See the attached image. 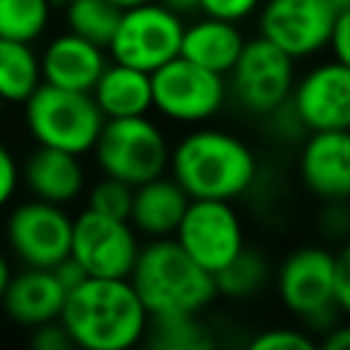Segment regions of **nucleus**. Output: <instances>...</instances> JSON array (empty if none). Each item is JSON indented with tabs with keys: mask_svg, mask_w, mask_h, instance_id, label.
<instances>
[{
	"mask_svg": "<svg viewBox=\"0 0 350 350\" xmlns=\"http://www.w3.org/2000/svg\"><path fill=\"white\" fill-rule=\"evenodd\" d=\"M170 175L191 200L235 202L257 186L260 159L243 137L205 123L172 142Z\"/></svg>",
	"mask_w": 350,
	"mask_h": 350,
	"instance_id": "f257e3e1",
	"label": "nucleus"
},
{
	"mask_svg": "<svg viewBox=\"0 0 350 350\" xmlns=\"http://www.w3.org/2000/svg\"><path fill=\"white\" fill-rule=\"evenodd\" d=\"M60 320L74 347L85 350H129L150 328V312L129 276H85L68 290Z\"/></svg>",
	"mask_w": 350,
	"mask_h": 350,
	"instance_id": "f03ea898",
	"label": "nucleus"
},
{
	"mask_svg": "<svg viewBox=\"0 0 350 350\" xmlns=\"http://www.w3.org/2000/svg\"><path fill=\"white\" fill-rule=\"evenodd\" d=\"M129 279L150 317L205 314L219 298L216 276L205 271L175 241V235L148 238Z\"/></svg>",
	"mask_w": 350,
	"mask_h": 350,
	"instance_id": "7ed1b4c3",
	"label": "nucleus"
},
{
	"mask_svg": "<svg viewBox=\"0 0 350 350\" xmlns=\"http://www.w3.org/2000/svg\"><path fill=\"white\" fill-rule=\"evenodd\" d=\"M334 252L323 243H304L287 252L276 271L273 287L284 312L304 323L309 334L320 336L339 323L342 312L336 306L334 290Z\"/></svg>",
	"mask_w": 350,
	"mask_h": 350,
	"instance_id": "20e7f679",
	"label": "nucleus"
},
{
	"mask_svg": "<svg viewBox=\"0 0 350 350\" xmlns=\"http://www.w3.org/2000/svg\"><path fill=\"white\" fill-rule=\"evenodd\" d=\"M22 123L27 137L38 145L90 156L107 118L98 109L93 93L44 82L22 104Z\"/></svg>",
	"mask_w": 350,
	"mask_h": 350,
	"instance_id": "39448f33",
	"label": "nucleus"
},
{
	"mask_svg": "<svg viewBox=\"0 0 350 350\" xmlns=\"http://www.w3.org/2000/svg\"><path fill=\"white\" fill-rule=\"evenodd\" d=\"M90 156L101 175L139 186L170 172L172 142L150 115L115 118L104 123Z\"/></svg>",
	"mask_w": 350,
	"mask_h": 350,
	"instance_id": "423d86ee",
	"label": "nucleus"
},
{
	"mask_svg": "<svg viewBox=\"0 0 350 350\" xmlns=\"http://www.w3.org/2000/svg\"><path fill=\"white\" fill-rule=\"evenodd\" d=\"M227 98V77L183 55L153 71V112L175 126L191 129L211 123L224 109Z\"/></svg>",
	"mask_w": 350,
	"mask_h": 350,
	"instance_id": "0eeeda50",
	"label": "nucleus"
},
{
	"mask_svg": "<svg viewBox=\"0 0 350 350\" xmlns=\"http://www.w3.org/2000/svg\"><path fill=\"white\" fill-rule=\"evenodd\" d=\"M74 216L66 205L38 197L11 202L3 216V243L14 262L33 268H57L71 257Z\"/></svg>",
	"mask_w": 350,
	"mask_h": 350,
	"instance_id": "6e6552de",
	"label": "nucleus"
},
{
	"mask_svg": "<svg viewBox=\"0 0 350 350\" xmlns=\"http://www.w3.org/2000/svg\"><path fill=\"white\" fill-rule=\"evenodd\" d=\"M295 57L262 36L246 38L243 52L227 74L230 98L252 118H271L290 104L295 88Z\"/></svg>",
	"mask_w": 350,
	"mask_h": 350,
	"instance_id": "1a4fd4ad",
	"label": "nucleus"
},
{
	"mask_svg": "<svg viewBox=\"0 0 350 350\" xmlns=\"http://www.w3.org/2000/svg\"><path fill=\"white\" fill-rule=\"evenodd\" d=\"M186 19L161 0H150L120 14L109 41V57L142 71H156L180 55Z\"/></svg>",
	"mask_w": 350,
	"mask_h": 350,
	"instance_id": "9d476101",
	"label": "nucleus"
},
{
	"mask_svg": "<svg viewBox=\"0 0 350 350\" xmlns=\"http://www.w3.org/2000/svg\"><path fill=\"white\" fill-rule=\"evenodd\" d=\"M142 235L129 219L107 216L82 208L74 216L71 257L82 265L88 276H131L134 262L142 249Z\"/></svg>",
	"mask_w": 350,
	"mask_h": 350,
	"instance_id": "9b49d317",
	"label": "nucleus"
},
{
	"mask_svg": "<svg viewBox=\"0 0 350 350\" xmlns=\"http://www.w3.org/2000/svg\"><path fill=\"white\" fill-rule=\"evenodd\" d=\"M175 241L211 273H219L246 249L243 219L230 200H191Z\"/></svg>",
	"mask_w": 350,
	"mask_h": 350,
	"instance_id": "f8f14e48",
	"label": "nucleus"
},
{
	"mask_svg": "<svg viewBox=\"0 0 350 350\" xmlns=\"http://www.w3.org/2000/svg\"><path fill=\"white\" fill-rule=\"evenodd\" d=\"M336 11L328 0H265L257 11V36L295 60L328 49Z\"/></svg>",
	"mask_w": 350,
	"mask_h": 350,
	"instance_id": "ddd939ff",
	"label": "nucleus"
},
{
	"mask_svg": "<svg viewBox=\"0 0 350 350\" xmlns=\"http://www.w3.org/2000/svg\"><path fill=\"white\" fill-rule=\"evenodd\" d=\"M290 109L304 131L350 129V68L339 60H320L293 88Z\"/></svg>",
	"mask_w": 350,
	"mask_h": 350,
	"instance_id": "4468645a",
	"label": "nucleus"
},
{
	"mask_svg": "<svg viewBox=\"0 0 350 350\" xmlns=\"http://www.w3.org/2000/svg\"><path fill=\"white\" fill-rule=\"evenodd\" d=\"M295 167L301 186L317 202L350 200V129L306 131Z\"/></svg>",
	"mask_w": 350,
	"mask_h": 350,
	"instance_id": "2eb2a0df",
	"label": "nucleus"
},
{
	"mask_svg": "<svg viewBox=\"0 0 350 350\" xmlns=\"http://www.w3.org/2000/svg\"><path fill=\"white\" fill-rule=\"evenodd\" d=\"M85 156L38 145L19 159V180L27 197H38L55 205H74L88 191V167Z\"/></svg>",
	"mask_w": 350,
	"mask_h": 350,
	"instance_id": "dca6fc26",
	"label": "nucleus"
},
{
	"mask_svg": "<svg viewBox=\"0 0 350 350\" xmlns=\"http://www.w3.org/2000/svg\"><path fill=\"white\" fill-rule=\"evenodd\" d=\"M66 295H68V287L63 284L55 268L19 265L11 276V284L3 295L0 309L14 325L33 331L44 323L60 320Z\"/></svg>",
	"mask_w": 350,
	"mask_h": 350,
	"instance_id": "f3484780",
	"label": "nucleus"
},
{
	"mask_svg": "<svg viewBox=\"0 0 350 350\" xmlns=\"http://www.w3.org/2000/svg\"><path fill=\"white\" fill-rule=\"evenodd\" d=\"M109 49L101 44H93L71 30L55 33L41 46V71L44 82L68 88V90H85L90 93L109 66Z\"/></svg>",
	"mask_w": 350,
	"mask_h": 350,
	"instance_id": "a211bd4d",
	"label": "nucleus"
},
{
	"mask_svg": "<svg viewBox=\"0 0 350 350\" xmlns=\"http://www.w3.org/2000/svg\"><path fill=\"white\" fill-rule=\"evenodd\" d=\"M191 197L189 191L167 172L148 183L134 186V202L129 221L137 227V232L148 238H170L175 235Z\"/></svg>",
	"mask_w": 350,
	"mask_h": 350,
	"instance_id": "6ab92c4d",
	"label": "nucleus"
},
{
	"mask_svg": "<svg viewBox=\"0 0 350 350\" xmlns=\"http://www.w3.org/2000/svg\"><path fill=\"white\" fill-rule=\"evenodd\" d=\"M243 44H246V36L238 22L200 14L191 22H186L180 55L227 77L238 63Z\"/></svg>",
	"mask_w": 350,
	"mask_h": 350,
	"instance_id": "aec40b11",
	"label": "nucleus"
},
{
	"mask_svg": "<svg viewBox=\"0 0 350 350\" xmlns=\"http://www.w3.org/2000/svg\"><path fill=\"white\" fill-rule=\"evenodd\" d=\"M90 93L107 120L153 112V74L118 60H109Z\"/></svg>",
	"mask_w": 350,
	"mask_h": 350,
	"instance_id": "412c9836",
	"label": "nucleus"
},
{
	"mask_svg": "<svg viewBox=\"0 0 350 350\" xmlns=\"http://www.w3.org/2000/svg\"><path fill=\"white\" fill-rule=\"evenodd\" d=\"M44 85L41 52L30 41L0 38V96L8 104H25Z\"/></svg>",
	"mask_w": 350,
	"mask_h": 350,
	"instance_id": "4be33fe9",
	"label": "nucleus"
},
{
	"mask_svg": "<svg viewBox=\"0 0 350 350\" xmlns=\"http://www.w3.org/2000/svg\"><path fill=\"white\" fill-rule=\"evenodd\" d=\"M213 276H216L219 295L232 298V301H243V298H252L268 287V282L273 279V268H271V260L260 249L246 246L230 265H224Z\"/></svg>",
	"mask_w": 350,
	"mask_h": 350,
	"instance_id": "5701e85b",
	"label": "nucleus"
},
{
	"mask_svg": "<svg viewBox=\"0 0 350 350\" xmlns=\"http://www.w3.org/2000/svg\"><path fill=\"white\" fill-rule=\"evenodd\" d=\"M145 342L159 350H208L216 339L202 314H167L150 317Z\"/></svg>",
	"mask_w": 350,
	"mask_h": 350,
	"instance_id": "b1692460",
	"label": "nucleus"
},
{
	"mask_svg": "<svg viewBox=\"0 0 350 350\" xmlns=\"http://www.w3.org/2000/svg\"><path fill=\"white\" fill-rule=\"evenodd\" d=\"M120 14L123 11L112 0H68L63 5V25H66V30H71L93 44L109 46V41L118 30Z\"/></svg>",
	"mask_w": 350,
	"mask_h": 350,
	"instance_id": "393cba45",
	"label": "nucleus"
},
{
	"mask_svg": "<svg viewBox=\"0 0 350 350\" xmlns=\"http://www.w3.org/2000/svg\"><path fill=\"white\" fill-rule=\"evenodd\" d=\"M52 0H0V38L41 41L52 25Z\"/></svg>",
	"mask_w": 350,
	"mask_h": 350,
	"instance_id": "a878e982",
	"label": "nucleus"
},
{
	"mask_svg": "<svg viewBox=\"0 0 350 350\" xmlns=\"http://www.w3.org/2000/svg\"><path fill=\"white\" fill-rule=\"evenodd\" d=\"M131 202H134V186L109 175H101L98 180L88 183L85 191V208L107 213V216H118V219H129L131 216Z\"/></svg>",
	"mask_w": 350,
	"mask_h": 350,
	"instance_id": "bb28decb",
	"label": "nucleus"
},
{
	"mask_svg": "<svg viewBox=\"0 0 350 350\" xmlns=\"http://www.w3.org/2000/svg\"><path fill=\"white\" fill-rule=\"evenodd\" d=\"M317 345V336L309 334L306 328H293V325H273L262 328L249 339V347L254 350H282V347H298L309 350Z\"/></svg>",
	"mask_w": 350,
	"mask_h": 350,
	"instance_id": "cd10ccee",
	"label": "nucleus"
},
{
	"mask_svg": "<svg viewBox=\"0 0 350 350\" xmlns=\"http://www.w3.org/2000/svg\"><path fill=\"white\" fill-rule=\"evenodd\" d=\"M317 232H320L325 241H334V243L347 241V238H350V200L320 202Z\"/></svg>",
	"mask_w": 350,
	"mask_h": 350,
	"instance_id": "c85d7f7f",
	"label": "nucleus"
},
{
	"mask_svg": "<svg viewBox=\"0 0 350 350\" xmlns=\"http://www.w3.org/2000/svg\"><path fill=\"white\" fill-rule=\"evenodd\" d=\"M19 189H22V180H19V159L0 139V213L8 211V205L16 200V191Z\"/></svg>",
	"mask_w": 350,
	"mask_h": 350,
	"instance_id": "c756f323",
	"label": "nucleus"
},
{
	"mask_svg": "<svg viewBox=\"0 0 350 350\" xmlns=\"http://www.w3.org/2000/svg\"><path fill=\"white\" fill-rule=\"evenodd\" d=\"M265 0H200V14L230 19V22H243L249 16H257L260 5Z\"/></svg>",
	"mask_w": 350,
	"mask_h": 350,
	"instance_id": "7c9ffc66",
	"label": "nucleus"
},
{
	"mask_svg": "<svg viewBox=\"0 0 350 350\" xmlns=\"http://www.w3.org/2000/svg\"><path fill=\"white\" fill-rule=\"evenodd\" d=\"M334 290L342 317H350V238L334 249Z\"/></svg>",
	"mask_w": 350,
	"mask_h": 350,
	"instance_id": "2f4dec72",
	"label": "nucleus"
},
{
	"mask_svg": "<svg viewBox=\"0 0 350 350\" xmlns=\"http://www.w3.org/2000/svg\"><path fill=\"white\" fill-rule=\"evenodd\" d=\"M27 342L36 350H68V347H74V342H71L63 320H52V323H44V325L33 328L30 336H27Z\"/></svg>",
	"mask_w": 350,
	"mask_h": 350,
	"instance_id": "473e14b6",
	"label": "nucleus"
},
{
	"mask_svg": "<svg viewBox=\"0 0 350 350\" xmlns=\"http://www.w3.org/2000/svg\"><path fill=\"white\" fill-rule=\"evenodd\" d=\"M328 52H331L334 60H339L350 68V8L336 14L331 41H328Z\"/></svg>",
	"mask_w": 350,
	"mask_h": 350,
	"instance_id": "72a5a7b5",
	"label": "nucleus"
},
{
	"mask_svg": "<svg viewBox=\"0 0 350 350\" xmlns=\"http://www.w3.org/2000/svg\"><path fill=\"white\" fill-rule=\"evenodd\" d=\"M320 345L328 347V350H350V317H347V323L339 320L336 325H331L320 336Z\"/></svg>",
	"mask_w": 350,
	"mask_h": 350,
	"instance_id": "f704fd0d",
	"label": "nucleus"
},
{
	"mask_svg": "<svg viewBox=\"0 0 350 350\" xmlns=\"http://www.w3.org/2000/svg\"><path fill=\"white\" fill-rule=\"evenodd\" d=\"M14 257L8 254V249H0V304H3V295L11 284V276H14Z\"/></svg>",
	"mask_w": 350,
	"mask_h": 350,
	"instance_id": "c9c22d12",
	"label": "nucleus"
},
{
	"mask_svg": "<svg viewBox=\"0 0 350 350\" xmlns=\"http://www.w3.org/2000/svg\"><path fill=\"white\" fill-rule=\"evenodd\" d=\"M164 5H170L172 11L183 14V16H191V14H200V0H161Z\"/></svg>",
	"mask_w": 350,
	"mask_h": 350,
	"instance_id": "e433bc0d",
	"label": "nucleus"
},
{
	"mask_svg": "<svg viewBox=\"0 0 350 350\" xmlns=\"http://www.w3.org/2000/svg\"><path fill=\"white\" fill-rule=\"evenodd\" d=\"M120 11H126V8H134V5H142V3H150V0H112Z\"/></svg>",
	"mask_w": 350,
	"mask_h": 350,
	"instance_id": "4c0bfd02",
	"label": "nucleus"
},
{
	"mask_svg": "<svg viewBox=\"0 0 350 350\" xmlns=\"http://www.w3.org/2000/svg\"><path fill=\"white\" fill-rule=\"evenodd\" d=\"M328 3H331V8H334L336 14H339V11H347V8H350V0H328Z\"/></svg>",
	"mask_w": 350,
	"mask_h": 350,
	"instance_id": "58836bf2",
	"label": "nucleus"
},
{
	"mask_svg": "<svg viewBox=\"0 0 350 350\" xmlns=\"http://www.w3.org/2000/svg\"><path fill=\"white\" fill-rule=\"evenodd\" d=\"M5 107H8V101L0 96V120H3V112H5Z\"/></svg>",
	"mask_w": 350,
	"mask_h": 350,
	"instance_id": "ea45409f",
	"label": "nucleus"
},
{
	"mask_svg": "<svg viewBox=\"0 0 350 350\" xmlns=\"http://www.w3.org/2000/svg\"><path fill=\"white\" fill-rule=\"evenodd\" d=\"M52 3H55V5H66L68 0H52Z\"/></svg>",
	"mask_w": 350,
	"mask_h": 350,
	"instance_id": "a19ab883",
	"label": "nucleus"
}]
</instances>
